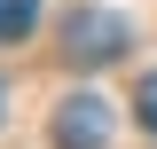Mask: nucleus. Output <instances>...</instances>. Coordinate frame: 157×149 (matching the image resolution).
I'll list each match as a JSON object with an SVG mask.
<instances>
[{
    "mask_svg": "<svg viewBox=\"0 0 157 149\" xmlns=\"http://www.w3.org/2000/svg\"><path fill=\"white\" fill-rule=\"evenodd\" d=\"M126 39H134V32H126L118 8H78L71 32H63V47H71L78 63H118V55H126Z\"/></svg>",
    "mask_w": 157,
    "mask_h": 149,
    "instance_id": "1",
    "label": "nucleus"
},
{
    "mask_svg": "<svg viewBox=\"0 0 157 149\" xmlns=\"http://www.w3.org/2000/svg\"><path fill=\"white\" fill-rule=\"evenodd\" d=\"M55 141L63 149H102L110 141V102H102V94H71L55 110Z\"/></svg>",
    "mask_w": 157,
    "mask_h": 149,
    "instance_id": "2",
    "label": "nucleus"
},
{
    "mask_svg": "<svg viewBox=\"0 0 157 149\" xmlns=\"http://www.w3.org/2000/svg\"><path fill=\"white\" fill-rule=\"evenodd\" d=\"M39 24V0H0V39H32Z\"/></svg>",
    "mask_w": 157,
    "mask_h": 149,
    "instance_id": "3",
    "label": "nucleus"
},
{
    "mask_svg": "<svg viewBox=\"0 0 157 149\" xmlns=\"http://www.w3.org/2000/svg\"><path fill=\"white\" fill-rule=\"evenodd\" d=\"M134 110H141V126L157 133V71H149V78H141V86H134Z\"/></svg>",
    "mask_w": 157,
    "mask_h": 149,
    "instance_id": "4",
    "label": "nucleus"
}]
</instances>
